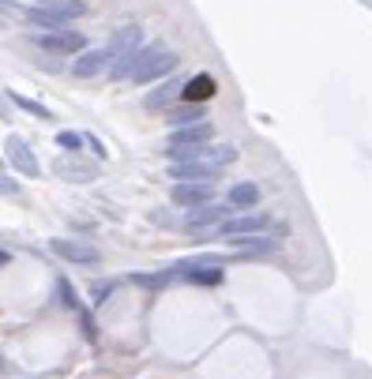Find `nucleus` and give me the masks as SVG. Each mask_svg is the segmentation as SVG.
I'll return each mask as SVG.
<instances>
[{"mask_svg": "<svg viewBox=\"0 0 372 379\" xmlns=\"http://www.w3.org/2000/svg\"><path fill=\"white\" fill-rule=\"evenodd\" d=\"M173 274L185 282H196V286H218L222 282V260L218 255H196V260L177 263Z\"/></svg>", "mask_w": 372, "mask_h": 379, "instance_id": "f257e3e1", "label": "nucleus"}, {"mask_svg": "<svg viewBox=\"0 0 372 379\" xmlns=\"http://www.w3.org/2000/svg\"><path fill=\"white\" fill-rule=\"evenodd\" d=\"M181 64V56L177 53H170V49H162V45H143V64L136 68V83H150V79H162V76H170L173 68Z\"/></svg>", "mask_w": 372, "mask_h": 379, "instance_id": "f03ea898", "label": "nucleus"}, {"mask_svg": "<svg viewBox=\"0 0 372 379\" xmlns=\"http://www.w3.org/2000/svg\"><path fill=\"white\" fill-rule=\"evenodd\" d=\"M30 42L38 45V49L53 53V56H68V53H83L86 49V38L79 34V30H42V34H34Z\"/></svg>", "mask_w": 372, "mask_h": 379, "instance_id": "7ed1b4c3", "label": "nucleus"}, {"mask_svg": "<svg viewBox=\"0 0 372 379\" xmlns=\"http://www.w3.org/2000/svg\"><path fill=\"white\" fill-rule=\"evenodd\" d=\"M49 248L60 255V260L79 263V267H94V263H102V252L91 244V240H68V237H57V240H49Z\"/></svg>", "mask_w": 372, "mask_h": 379, "instance_id": "20e7f679", "label": "nucleus"}, {"mask_svg": "<svg viewBox=\"0 0 372 379\" xmlns=\"http://www.w3.org/2000/svg\"><path fill=\"white\" fill-rule=\"evenodd\" d=\"M4 154H8V162L19 169L23 176H30V181H34V176L42 173V162H38V158H34V150L27 147V139H19V135H8Z\"/></svg>", "mask_w": 372, "mask_h": 379, "instance_id": "39448f33", "label": "nucleus"}, {"mask_svg": "<svg viewBox=\"0 0 372 379\" xmlns=\"http://www.w3.org/2000/svg\"><path fill=\"white\" fill-rule=\"evenodd\" d=\"M211 196H215V181H177L173 184V203H181V207L211 203Z\"/></svg>", "mask_w": 372, "mask_h": 379, "instance_id": "423d86ee", "label": "nucleus"}, {"mask_svg": "<svg viewBox=\"0 0 372 379\" xmlns=\"http://www.w3.org/2000/svg\"><path fill=\"white\" fill-rule=\"evenodd\" d=\"M229 214H233L229 203H200V207H188L185 225L188 229H207V225H222Z\"/></svg>", "mask_w": 372, "mask_h": 379, "instance_id": "0eeeda50", "label": "nucleus"}, {"mask_svg": "<svg viewBox=\"0 0 372 379\" xmlns=\"http://www.w3.org/2000/svg\"><path fill=\"white\" fill-rule=\"evenodd\" d=\"M109 64H113V53H109V49H83V53H75L72 76H79V79H94V76H102Z\"/></svg>", "mask_w": 372, "mask_h": 379, "instance_id": "6e6552de", "label": "nucleus"}, {"mask_svg": "<svg viewBox=\"0 0 372 379\" xmlns=\"http://www.w3.org/2000/svg\"><path fill=\"white\" fill-rule=\"evenodd\" d=\"M271 225L267 214H241V218H226L218 225V237H248V233H264Z\"/></svg>", "mask_w": 372, "mask_h": 379, "instance_id": "1a4fd4ad", "label": "nucleus"}, {"mask_svg": "<svg viewBox=\"0 0 372 379\" xmlns=\"http://www.w3.org/2000/svg\"><path fill=\"white\" fill-rule=\"evenodd\" d=\"M211 139H215V128H211V120H200V124L173 128L170 147H196V143H211Z\"/></svg>", "mask_w": 372, "mask_h": 379, "instance_id": "9d476101", "label": "nucleus"}, {"mask_svg": "<svg viewBox=\"0 0 372 379\" xmlns=\"http://www.w3.org/2000/svg\"><path fill=\"white\" fill-rule=\"evenodd\" d=\"M218 169L222 165H215V162H173L170 176L173 181H215Z\"/></svg>", "mask_w": 372, "mask_h": 379, "instance_id": "9b49d317", "label": "nucleus"}, {"mask_svg": "<svg viewBox=\"0 0 372 379\" xmlns=\"http://www.w3.org/2000/svg\"><path fill=\"white\" fill-rule=\"evenodd\" d=\"M218 94V83L215 76H207V71H200V76H192L185 83V91H181V102H211Z\"/></svg>", "mask_w": 372, "mask_h": 379, "instance_id": "f8f14e48", "label": "nucleus"}, {"mask_svg": "<svg viewBox=\"0 0 372 379\" xmlns=\"http://www.w3.org/2000/svg\"><path fill=\"white\" fill-rule=\"evenodd\" d=\"M181 91H185V83H181V79H165V83H158L154 91L143 98V106L147 109H165L173 98H181Z\"/></svg>", "mask_w": 372, "mask_h": 379, "instance_id": "ddd939ff", "label": "nucleus"}, {"mask_svg": "<svg viewBox=\"0 0 372 379\" xmlns=\"http://www.w3.org/2000/svg\"><path fill=\"white\" fill-rule=\"evenodd\" d=\"M200 120H207V113H203V102H185V106H177V109L165 113V124H170V128L200 124Z\"/></svg>", "mask_w": 372, "mask_h": 379, "instance_id": "4468645a", "label": "nucleus"}, {"mask_svg": "<svg viewBox=\"0 0 372 379\" xmlns=\"http://www.w3.org/2000/svg\"><path fill=\"white\" fill-rule=\"evenodd\" d=\"M139 45H143V30H139V27H121V30H113V38H109L106 49L113 56H121L128 49H139Z\"/></svg>", "mask_w": 372, "mask_h": 379, "instance_id": "2eb2a0df", "label": "nucleus"}, {"mask_svg": "<svg viewBox=\"0 0 372 379\" xmlns=\"http://www.w3.org/2000/svg\"><path fill=\"white\" fill-rule=\"evenodd\" d=\"M226 203L233 207V211H252V207L259 203V188L256 184H233L226 196Z\"/></svg>", "mask_w": 372, "mask_h": 379, "instance_id": "dca6fc26", "label": "nucleus"}, {"mask_svg": "<svg viewBox=\"0 0 372 379\" xmlns=\"http://www.w3.org/2000/svg\"><path fill=\"white\" fill-rule=\"evenodd\" d=\"M42 8H49L53 15H60V19H83L86 15V4L83 0H42Z\"/></svg>", "mask_w": 372, "mask_h": 379, "instance_id": "f3484780", "label": "nucleus"}, {"mask_svg": "<svg viewBox=\"0 0 372 379\" xmlns=\"http://www.w3.org/2000/svg\"><path fill=\"white\" fill-rule=\"evenodd\" d=\"M8 98H12V106L15 109H23V113H34L38 120H53V113L42 106V102H34V98H23V94H8Z\"/></svg>", "mask_w": 372, "mask_h": 379, "instance_id": "a211bd4d", "label": "nucleus"}, {"mask_svg": "<svg viewBox=\"0 0 372 379\" xmlns=\"http://www.w3.org/2000/svg\"><path fill=\"white\" fill-rule=\"evenodd\" d=\"M57 301L65 304L68 312H83V304H79V297H75V289H72L68 278H57Z\"/></svg>", "mask_w": 372, "mask_h": 379, "instance_id": "6ab92c4d", "label": "nucleus"}, {"mask_svg": "<svg viewBox=\"0 0 372 379\" xmlns=\"http://www.w3.org/2000/svg\"><path fill=\"white\" fill-rule=\"evenodd\" d=\"M57 176H68V181H91L94 169L75 165V162H60V158H57Z\"/></svg>", "mask_w": 372, "mask_h": 379, "instance_id": "aec40b11", "label": "nucleus"}, {"mask_svg": "<svg viewBox=\"0 0 372 379\" xmlns=\"http://www.w3.org/2000/svg\"><path fill=\"white\" fill-rule=\"evenodd\" d=\"M177 274L170 271H162V274H136V286H147V289H158V286H165V282H173Z\"/></svg>", "mask_w": 372, "mask_h": 379, "instance_id": "412c9836", "label": "nucleus"}, {"mask_svg": "<svg viewBox=\"0 0 372 379\" xmlns=\"http://www.w3.org/2000/svg\"><path fill=\"white\" fill-rule=\"evenodd\" d=\"M57 147H65L68 154H79V147H86V139L79 132H60L57 135Z\"/></svg>", "mask_w": 372, "mask_h": 379, "instance_id": "4be33fe9", "label": "nucleus"}, {"mask_svg": "<svg viewBox=\"0 0 372 379\" xmlns=\"http://www.w3.org/2000/svg\"><path fill=\"white\" fill-rule=\"evenodd\" d=\"M117 289V282H94L91 286V304H106V297Z\"/></svg>", "mask_w": 372, "mask_h": 379, "instance_id": "5701e85b", "label": "nucleus"}, {"mask_svg": "<svg viewBox=\"0 0 372 379\" xmlns=\"http://www.w3.org/2000/svg\"><path fill=\"white\" fill-rule=\"evenodd\" d=\"M83 338H86V342H94V338H98V323L91 319V312H83Z\"/></svg>", "mask_w": 372, "mask_h": 379, "instance_id": "b1692460", "label": "nucleus"}, {"mask_svg": "<svg viewBox=\"0 0 372 379\" xmlns=\"http://www.w3.org/2000/svg\"><path fill=\"white\" fill-rule=\"evenodd\" d=\"M19 192V181H12V176L0 173V196H15Z\"/></svg>", "mask_w": 372, "mask_h": 379, "instance_id": "393cba45", "label": "nucleus"}, {"mask_svg": "<svg viewBox=\"0 0 372 379\" xmlns=\"http://www.w3.org/2000/svg\"><path fill=\"white\" fill-rule=\"evenodd\" d=\"M86 139V147H91V154H98V158H106V147H102L98 139H94V135H83Z\"/></svg>", "mask_w": 372, "mask_h": 379, "instance_id": "a878e982", "label": "nucleus"}, {"mask_svg": "<svg viewBox=\"0 0 372 379\" xmlns=\"http://www.w3.org/2000/svg\"><path fill=\"white\" fill-rule=\"evenodd\" d=\"M8 117H12V109H8V102L0 98V120H8Z\"/></svg>", "mask_w": 372, "mask_h": 379, "instance_id": "bb28decb", "label": "nucleus"}, {"mask_svg": "<svg viewBox=\"0 0 372 379\" xmlns=\"http://www.w3.org/2000/svg\"><path fill=\"white\" fill-rule=\"evenodd\" d=\"M8 263H12V255H8L4 248H0V267H8Z\"/></svg>", "mask_w": 372, "mask_h": 379, "instance_id": "cd10ccee", "label": "nucleus"}, {"mask_svg": "<svg viewBox=\"0 0 372 379\" xmlns=\"http://www.w3.org/2000/svg\"><path fill=\"white\" fill-rule=\"evenodd\" d=\"M12 8H15L12 0H0V12H12Z\"/></svg>", "mask_w": 372, "mask_h": 379, "instance_id": "c85d7f7f", "label": "nucleus"}]
</instances>
